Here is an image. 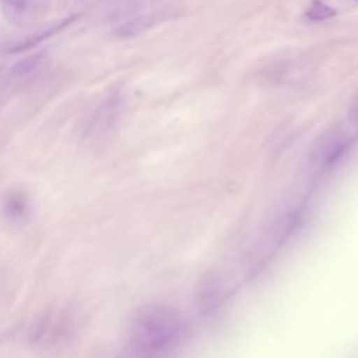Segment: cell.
Here are the masks:
<instances>
[{
	"label": "cell",
	"mask_w": 358,
	"mask_h": 358,
	"mask_svg": "<svg viewBox=\"0 0 358 358\" xmlns=\"http://www.w3.org/2000/svg\"><path fill=\"white\" fill-rule=\"evenodd\" d=\"M336 14V10L327 6L323 0H312L309 8L306 10L305 15L310 21H322L333 17Z\"/></svg>",
	"instance_id": "6"
},
{
	"label": "cell",
	"mask_w": 358,
	"mask_h": 358,
	"mask_svg": "<svg viewBox=\"0 0 358 358\" xmlns=\"http://www.w3.org/2000/svg\"><path fill=\"white\" fill-rule=\"evenodd\" d=\"M348 116H350L351 122L358 124V94L355 95V98L352 99V102L348 108Z\"/></svg>",
	"instance_id": "8"
},
{
	"label": "cell",
	"mask_w": 358,
	"mask_h": 358,
	"mask_svg": "<svg viewBox=\"0 0 358 358\" xmlns=\"http://www.w3.org/2000/svg\"><path fill=\"white\" fill-rule=\"evenodd\" d=\"M49 0H3L1 8L7 21L27 28L39 22L49 10Z\"/></svg>",
	"instance_id": "3"
},
{
	"label": "cell",
	"mask_w": 358,
	"mask_h": 358,
	"mask_svg": "<svg viewBox=\"0 0 358 358\" xmlns=\"http://www.w3.org/2000/svg\"><path fill=\"white\" fill-rule=\"evenodd\" d=\"M182 331L179 315L164 305L143 306L133 317L129 344L136 355H152L171 347Z\"/></svg>",
	"instance_id": "1"
},
{
	"label": "cell",
	"mask_w": 358,
	"mask_h": 358,
	"mask_svg": "<svg viewBox=\"0 0 358 358\" xmlns=\"http://www.w3.org/2000/svg\"><path fill=\"white\" fill-rule=\"evenodd\" d=\"M119 103L120 99L116 95H109L106 99H103V102L98 106V109L88 120L85 136L90 138H95L108 133L116 120Z\"/></svg>",
	"instance_id": "4"
},
{
	"label": "cell",
	"mask_w": 358,
	"mask_h": 358,
	"mask_svg": "<svg viewBox=\"0 0 358 358\" xmlns=\"http://www.w3.org/2000/svg\"><path fill=\"white\" fill-rule=\"evenodd\" d=\"M345 144H347V140L343 133L331 131L330 136L320 140L319 145L313 152V158L323 165H329L343 152V150L345 148Z\"/></svg>",
	"instance_id": "5"
},
{
	"label": "cell",
	"mask_w": 358,
	"mask_h": 358,
	"mask_svg": "<svg viewBox=\"0 0 358 358\" xmlns=\"http://www.w3.org/2000/svg\"><path fill=\"white\" fill-rule=\"evenodd\" d=\"M39 63V55H32L29 57H25L24 60H20L11 70V74L15 78H24L29 76Z\"/></svg>",
	"instance_id": "7"
},
{
	"label": "cell",
	"mask_w": 358,
	"mask_h": 358,
	"mask_svg": "<svg viewBox=\"0 0 358 358\" xmlns=\"http://www.w3.org/2000/svg\"><path fill=\"white\" fill-rule=\"evenodd\" d=\"M34 213L32 197L22 186H10L0 194V215L10 225H24Z\"/></svg>",
	"instance_id": "2"
}]
</instances>
